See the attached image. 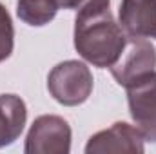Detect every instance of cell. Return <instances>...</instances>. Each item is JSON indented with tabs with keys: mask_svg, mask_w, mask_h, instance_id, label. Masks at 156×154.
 Segmentation results:
<instances>
[{
	"mask_svg": "<svg viewBox=\"0 0 156 154\" xmlns=\"http://www.w3.org/2000/svg\"><path fill=\"white\" fill-rule=\"evenodd\" d=\"M111 2H94L76 11L75 49L89 64L111 69L120 58L127 35L109 9Z\"/></svg>",
	"mask_w": 156,
	"mask_h": 154,
	"instance_id": "6da1fadb",
	"label": "cell"
},
{
	"mask_svg": "<svg viewBox=\"0 0 156 154\" xmlns=\"http://www.w3.org/2000/svg\"><path fill=\"white\" fill-rule=\"evenodd\" d=\"M47 89L51 96L66 107L82 105L93 93V73L83 62H60L47 76Z\"/></svg>",
	"mask_w": 156,
	"mask_h": 154,
	"instance_id": "7a4b0ae2",
	"label": "cell"
},
{
	"mask_svg": "<svg viewBox=\"0 0 156 154\" xmlns=\"http://www.w3.org/2000/svg\"><path fill=\"white\" fill-rule=\"evenodd\" d=\"M26 154H67L71 151V127L55 114L38 116L26 138Z\"/></svg>",
	"mask_w": 156,
	"mask_h": 154,
	"instance_id": "3957f363",
	"label": "cell"
},
{
	"mask_svg": "<svg viewBox=\"0 0 156 154\" xmlns=\"http://www.w3.org/2000/svg\"><path fill=\"white\" fill-rule=\"evenodd\" d=\"M129 113L145 140L156 143V71H151L127 87Z\"/></svg>",
	"mask_w": 156,
	"mask_h": 154,
	"instance_id": "277c9868",
	"label": "cell"
},
{
	"mask_svg": "<svg viewBox=\"0 0 156 154\" xmlns=\"http://www.w3.org/2000/svg\"><path fill=\"white\" fill-rule=\"evenodd\" d=\"M156 69V49L147 38L127 37L125 47L111 67V75L118 85L127 87L131 82Z\"/></svg>",
	"mask_w": 156,
	"mask_h": 154,
	"instance_id": "5b68a950",
	"label": "cell"
},
{
	"mask_svg": "<svg viewBox=\"0 0 156 154\" xmlns=\"http://www.w3.org/2000/svg\"><path fill=\"white\" fill-rule=\"evenodd\" d=\"M145 138L138 127L125 121H116L109 129L93 134L85 145L87 154H105V152H131L142 154L145 151Z\"/></svg>",
	"mask_w": 156,
	"mask_h": 154,
	"instance_id": "8992f818",
	"label": "cell"
},
{
	"mask_svg": "<svg viewBox=\"0 0 156 154\" xmlns=\"http://www.w3.org/2000/svg\"><path fill=\"white\" fill-rule=\"evenodd\" d=\"M118 24L127 37L156 38V0H122Z\"/></svg>",
	"mask_w": 156,
	"mask_h": 154,
	"instance_id": "52a82bcc",
	"label": "cell"
},
{
	"mask_svg": "<svg viewBox=\"0 0 156 154\" xmlns=\"http://www.w3.org/2000/svg\"><path fill=\"white\" fill-rule=\"evenodd\" d=\"M26 121L27 109L24 100L16 94H0V149L18 140Z\"/></svg>",
	"mask_w": 156,
	"mask_h": 154,
	"instance_id": "ba28073f",
	"label": "cell"
},
{
	"mask_svg": "<svg viewBox=\"0 0 156 154\" xmlns=\"http://www.w3.org/2000/svg\"><path fill=\"white\" fill-rule=\"evenodd\" d=\"M58 9H60L58 0H18L16 2L18 18L33 27L49 24L56 16Z\"/></svg>",
	"mask_w": 156,
	"mask_h": 154,
	"instance_id": "9c48e42d",
	"label": "cell"
},
{
	"mask_svg": "<svg viewBox=\"0 0 156 154\" xmlns=\"http://www.w3.org/2000/svg\"><path fill=\"white\" fill-rule=\"evenodd\" d=\"M15 47V27L9 11L0 2V62L7 60Z\"/></svg>",
	"mask_w": 156,
	"mask_h": 154,
	"instance_id": "30bf717a",
	"label": "cell"
},
{
	"mask_svg": "<svg viewBox=\"0 0 156 154\" xmlns=\"http://www.w3.org/2000/svg\"><path fill=\"white\" fill-rule=\"evenodd\" d=\"M94 2H111V0H58V5L64 7V9H82L89 4H94Z\"/></svg>",
	"mask_w": 156,
	"mask_h": 154,
	"instance_id": "8fae6325",
	"label": "cell"
}]
</instances>
